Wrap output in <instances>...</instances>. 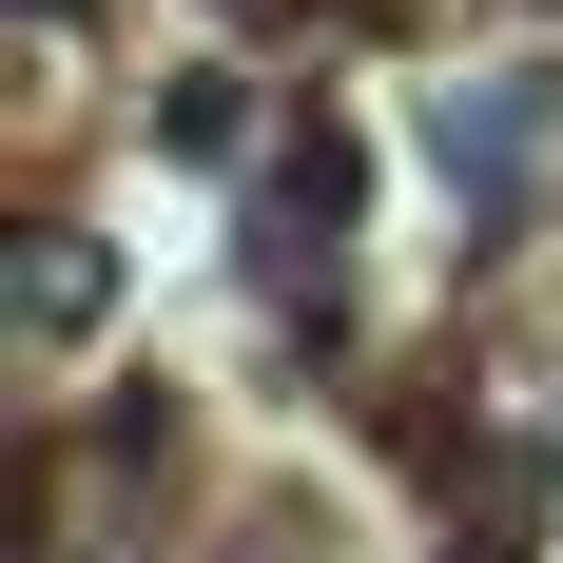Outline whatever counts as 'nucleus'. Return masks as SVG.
<instances>
[{"label":"nucleus","instance_id":"f03ea898","mask_svg":"<svg viewBox=\"0 0 563 563\" xmlns=\"http://www.w3.org/2000/svg\"><path fill=\"white\" fill-rule=\"evenodd\" d=\"M20 291H40V331H78V311H98V253H78V233H40V253H20Z\"/></svg>","mask_w":563,"mask_h":563},{"label":"nucleus","instance_id":"f257e3e1","mask_svg":"<svg viewBox=\"0 0 563 563\" xmlns=\"http://www.w3.org/2000/svg\"><path fill=\"white\" fill-rule=\"evenodd\" d=\"M428 156H448L466 214H506L525 156H544V78H448V98H428Z\"/></svg>","mask_w":563,"mask_h":563}]
</instances>
